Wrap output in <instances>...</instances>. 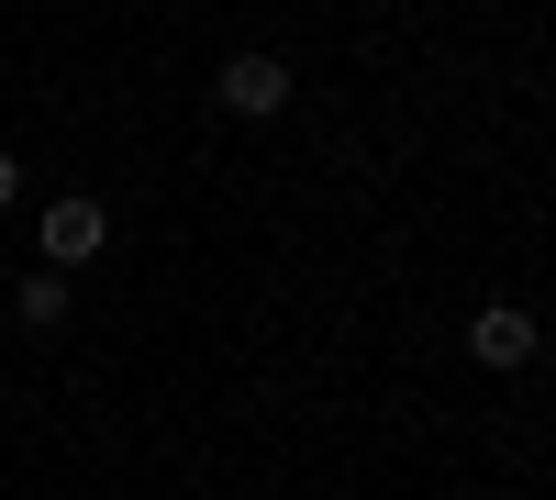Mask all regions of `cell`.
<instances>
[{
  "instance_id": "cell-1",
  "label": "cell",
  "mask_w": 556,
  "mask_h": 500,
  "mask_svg": "<svg viewBox=\"0 0 556 500\" xmlns=\"http://www.w3.org/2000/svg\"><path fill=\"white\" fill-rule=\"evenodd\" d=\"M468 356H479V368H534V311H479Z\"/></svg>"
},
{
  "instance_id": "cell-2",
  "label": "cell",
  "mask_w": 556,
  "mask_h": 500,
  "mask_svg": "<svg viewBox=\"0 0 556 500\" xmlns=\"http://www.w3.org/2000/svg\"><path fill=\"white\" fill-rule=\"evenodd\" d=\"M101 234H112V222H101V201H56V211H45V256H56V267L101 256Z\"/></svg>"
},
{
  "instance_id": "cell-3",
  "label": "cell",
  "mask_w": 556,
  "mask_h": 500,
  "mask_svg": "<svg viewBox=\"0 0 556 500\" xmlns=\"http://www.w3.org/2000/svg\"><path fill=\"white\" fill-rule=\"evenodd\" d=\"M278 101H290V67L278 56H235L223 67V112H278Z\"/></svg>"
},
{
  "instance_id": "cell-4",
  "label": "cell",
  "mask_w": 556,
  "mask_h": 500,
  "mask_svg": "<svg viewBox=\"0 0 556 500\" xmlns=\"http://www.w3.org/2000/svg\"><path fill=\"white\" fill-rule=\"evenodd\" d=\"M12 311H23L34 334H56V323H67V279H56V267H34V279L12 290Z\"/></svg>"
},
{
  "instance_id": "cell-5",
  "label": "cell",
  "mask_w": 556,
  "mask_h": 500,
  "mask_svg": "<svg viewBox=\"0 0 556 500\" xmlns=\"http://www.w3.org/2000/svg\"><path fill=\"white\" fill-rule=\"evenodd\" d=\"M12 201H23V167H12V156H0V211H12Z\"/></svg>"
}]
</instances>
